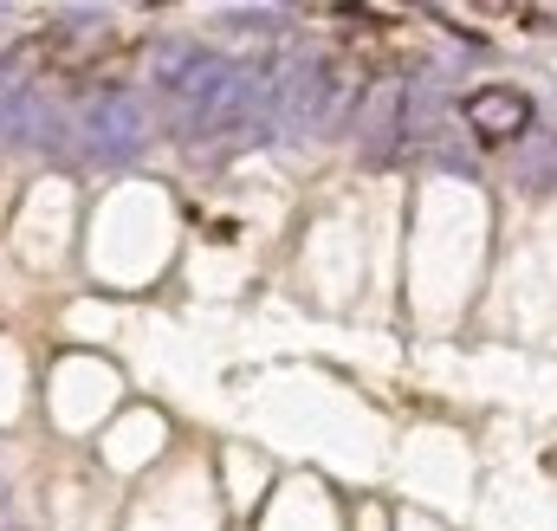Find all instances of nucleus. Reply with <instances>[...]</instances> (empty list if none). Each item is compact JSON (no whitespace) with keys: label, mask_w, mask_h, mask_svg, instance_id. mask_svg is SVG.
Returning a JSON list of instances; mask_svg holds the SVG:
<instances>
[{"label":"nucleus","mask_w":557,"mask_h":531,"mask_svg":"<svg viewBox=\"0 0 557 531\" xmlns=\"http://www.w3.org/2000/svg\"><path fill=\"white\" fill-rule=\"evenodd\" d=\"M59 26H104V7H59Z\"/></svg>","instance_id":"obj_10"},{"label":"nucleus","mask_w":557,"mask_h":531,"mask_svg":"<svg viewBox=\"0 0 557 531\" xmlns=\"http://www.w3.org/2000/svg\"><path fill=\"white\" fill-rule=\"evenodd\" d=\"M357 149H363V162H389V156L403 149V85H396V78H376V91L363 98Z\"/></svg>","instance_id":"obj_4"},{"label":"nucleus","mask_w":557,"mask_h":531,"mask_svg":"<svg viewBox=\"0 0 557 531\" xmlns=\"http://www.w3.org/2000/svg\"><path fill=\"white\" fill-rule=\"evenodd\" d=\"M460 111H467V131L480 136V143H519V136L532 131V118H539L532 98L512 91V85H480Z\"/></svg>","instance_id":"obj_2"},{"label":"nucleus","mask_w":557,"mask_h":531,"mask_svg":"<svg viewBox=\"0 0 557 531\" xmlns=\"http://www.w3.org/2000/svg\"><path fill=\"white\" fill-rule=\"evenodd\" d=\"M519 182H525V188H552L557 182V136H545V143L519 162Z\"/></svg>","instance_id":"obj_7"},{"label":"nucleus","mask_w":557,"mask_h":531,"mask_svg":"<svg viewBox=\"0 0 557 531\" xmlns=\"http://www.w3.org/2000/svg\"><path fill=\"white\" fill-rule=\"evenodd\" d=\"M221 20H227V26H247V33H278V26H285L278 7H227Z\"/></svg>","instance_id":"obj_9"},{"label":"nucleus","mask_w":557,"mask_h":531,"mask_svg":"<svg viewBox=\"0 0 557 531\" xmlns=\"http://www.w3.org/2000/svg\"><path fill=\"white\" fill-rule=\"evenodd\" d=\"M0 136L20 143V149H52V143L65 136V111H59V98H46L39 85H26V91L0 111Z\"/></svg>","instance_id":"obj_5"},{"label":"nucleus","mask_w":557,"mask_h":531,"mask_svg":"<svg viewBox=\"0 0 557 531\" xmlns=\"http://www.w3.org/2000/svg\"><path fill=\"white\" fill-rule=\"evenodd\" d=\"M78 136H85V156L91 162H104V169H117V162H137L143 149H149V111H143L137 91H98L91 104H85V118H78Z\"/></svg>","instance_id":"obj_1"},{"label":"nucleus","mask_w":557,"mask_h":531,"mask_svg":"<svg viewBox=\"0 0 557 531\" xmlns=\"http://www.w3.org/2000/svg\"><path fill=\"white\" fill-rule=\"evenodd\" d=\"M447 118V91L434 72H416V85H403V143H434Z\"/></svg>","instance_id":"obj_6"},{"label":"nucleus","mask_w":557,"mask_h":531,"mask_svg":"<svg viewBox=\"0 0 557 531\" xmlns=\"http://www.w3.org/2000/svg\"><path fill=\"white\" fill-rule=\"evenodd\" d=\"M227 72H234V59H221V52L195 46V59H188V65H182V78L169 85V104H175V124H182V131H195V124H201V111L214 104V91L227 85Z\"/></svg>","instance_id":"obj_3"},{"label":"nucleus","mask_w":557,"mask_h":531,"mask_svg":"<svg viewBox=\"0 0 557 531\" xmlns=\"http://www.w3.org/2000/svg\"><path fill=\"white\" fill-rule=\"evenodd\" d=\"M188 59H195V46H188V39H162V46H156V59H149V65H156V85L169 91V85L182 78V65H188Z\"/></svg>","instance_id":"obj_8"}]
</instances>
